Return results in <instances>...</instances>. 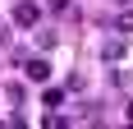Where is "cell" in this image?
Instances as JSON below:
<instances>
[{"label": "cell", "instance_id": "obj_4", "mask_svg": "<svg viewBox=\"0 0 133 129\" xmlns=\"http://www.w3.org/2000/svg\"><path fill=\"white\" fill-rule=\"evenodd\" d=\"M119 28H124V32H133V14H119Z\"/></svg>", "mask_w": 133, "mask_h": 129}, {"label": "cell", "instance_id": "obj_1", "mask_svg": "<svg viewBox=\"0 0 133 129\" xmlns=\"http://www.w3.org/2000/svg\"><path fill=\"white\" fill-rule=\"evenodd\" d=\"M14 23H18V28H37L41 23V5H32V0L14 5Z\"/></svg>", "mask_w": 133, "mask_h": 129}, {"label": "cell", "instance_id": "obj_2", "mask_svg": "<svg viewBox=\"0 0 133 129\" xmlns=\"http://www.w3.org/2000/svg\"><path fill=\"white\" fill-rule=\"evenodd\" d=\"M28 78H32V83H46V78H51V64L41 60V55H37V60H28Z\"/></svg>", "mask_w": 133, "mask_h": 129}, {"label": "cell", "instance_id": "obj_5", "mask_svg": "<svg viewBox=\"0 0 133 129\" xmlns=\"http://www.w3.org/2000/svg\"><path fill=\"white\" fill-rule=\"evenodd\" d=\"M51 9H55V14H60V9H69V0H51Z\"/></svg>", "mask_w": 133, "mask_h": 129}, {"label": "cell", "instance_id": "obj_3", "mask_svg": "<svg viewBox=\"0 0 133 129\" xmlns=\"http://www.w3.org/2000/svg\"><path fill=\"white\" fill-rule=\"evenodd\" d=\"M101 55H106V60H119V55H124V42H106Z\"/></svg>", "mask_w": 133, "mask_h": 129}, {"label": "cell", "instance_id": "obj_6", "mask_svg": "<svg viewBox=\"0 0 133 129\" xmlns=\"http://www.w3.org/2000/svg\"><path fill=\"white\" fill-rule=\"evenodd\" d=\"M124 120H129V125H133V102H129V111H124Z\"/></svg>", "mask_w": 133, "mask_h": 129}]
</instances>
